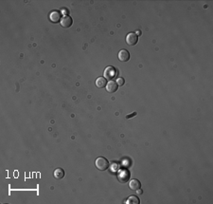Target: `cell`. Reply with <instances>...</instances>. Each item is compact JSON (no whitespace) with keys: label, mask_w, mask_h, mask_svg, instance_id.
<instances>
[{"label":"cell","mask_w":213,"mask_h":204,"mask_svg":"<svg viewBox=\"0 0 213 204\" xmlns=\"http://www.w3.org/2000/svg\"><path fill=\"white\" fill-rule=\"evenodd\" d=\"M117 74H118V71L114 67H107L106 69H104V72H103L104 78L107 80H113L114 78L117 76Z\"/></svg>","instance_id":"cell-2"},{"label":"cell","mask_w":213,"mask_h":204,"mask_svg":"<svg viewBox=\"0 0 213 204\" xmlns=\"http://www.w3.org/2000/svg\"><path fill=\"white\" fill-rule=\"evenodd\" d=\"M138 42V36L135 33H130L126 36V43L129 46H135Z\"/></svg>","instance_id":"cell-3"},{"label":"cell","mask_w":213,"mask_h":204,"mask_svg":"<svg viewBox=\"0 0 213 204\" xmlns=\"http://www.w3.org/2000/svg\"><path fill=\"white\" fill-rule=\"evenodd\" d=\"M139 202H140L139 198L136 196H131L125 201V203H129V204H139Z\"/></svg>","instance_id":"cell-12"},{"label":"cell","mask_w":213,"mask_h":204,"mask_svg":"<svg viewBox=\"0 0 213 204\" xmlns=\"http://www.w3.org/2000/svg\"><path fill=\"white\" fill-rule=\"evenodd\" d=\"M118 59L121 62H127L130 60V52L127 49H121V51L118 52Z\"/></svg>","instance_id":"cell-6"},{"label":"cell","mask_w":213,"mask_h":204,"mask_svg":"<svg viewBox=\"0 0 213 204\" xmlns=\"http://www.w3.org/2000/svg\"><path fill=\"white\" fill-rule=\"evenodd\" d=\"M142 193H143V192H142V190H141V189H140V188H139V189H138V194H140V195H141V194H142Z\"/></svg>","instance_id":"cell-17"},{"label":"cell","mask_w":213,"mask_h":204,"mask_svg":"<svg viewBox=\"0 0 213 204\" xmlns=\"http://www.w3.org/2000/svg\"><path fill=\"white\" fill-rule=\"evenodd\" d=\"M117 84L118 85H124V83H125V81H124V79L123 78H118L117 79Z\"/></svg>","instance_id":"cell-13"},{"label":"cell","mask_w":213,"mask_h":204,"mask_svg":"<svg viewBox=\"0 0 213 204\" xmlns=\"http://www.w3.org/2000/svg\"><path fill=\"white\" fill-rule=\"evenodd\" d=\"M136 112H133V114H131V115H127V116H126V119H131L132 117L136 116Z\"/></svg>","instance_id":"cell-15"},{"label":"cell","mask_w":213,"mask_h":204,"mask_svg":"<svg viewBox=\"0 0 213 204\" xmlns=\"http://www.w3.org/2000/svg\"><path fill=\"white\" fill-rule=\"evenodd\" d=\"M49 19L52 23H58L62 20V13L59 10H53L49 14Z\"/></svg>","instance_id":"cell-4"},{"label":"cell","mask_w":213,"mask_h":204,"mask_svg":"<svg viewBox=\"0 0 213 204\" xmlns=\"http://www.w3.org/2000/svg\"><path fill=\"white\" fill-rule=\"evenodd\" d=\"M118 85L117 84V82L114 80H110L109 82H107L106 85V90L109 93H114L118 90Z\"/></svg>","instance_id":"cell-5"},{"label":"cell","mask_w":213,"mask_h":204,"mask_svg":"<svg viewBox=\"0 0 213 204\" xmlns=\"http://www.w3.org/2000/svg\"><path fill=\"white\" fill-rule=\"evenodd\" d=\"M54 177L58 180H61L64 177V171L62 168H57V169L54 171Z\"/></svg>","instance_id":"cell-11"},{"label":"cell","mask_w":213,"mask_h":204,"mask_svg":"<svg viewBox=\"0 0 213 204\" xmlns=\"http://www.w3.org/2000/svg\"><path fill=\"white\" fill-rule=\"evenodd\" d=\"M72 23H73V19L68 15L64 16L62 20H61V25H62L63 28H69L71 27Z\"/></svg>","instance_id":"cell-7"},{"label":"cell","mask_w":213,"mask_h":204,"mask_svg":"<svg viewBox=\"0 0 213 204\" xmlns=\"http://www.w3.org/2000/svg\"><path fill=\"white\" fill-rule=\"evenodd\" d=\"M118 165L117 163L113 164V165H112V167H111V170L113 171V172H115V171H118Z\"/></svg>","instance_id":"cell-14"},{"label":"cell","mask_w":213,"mask_h":204,"mask_svg":"<svg viewBox=\"0 0 213 204\" xmlns=\"http://www.w3.org/2000/svg\"><path fill=\"white\" fill-rule=\"evenodd\" d=\"M129 187L133 191H138V189L141 187V183L138 180H132L129 182Z\"/></svg>","instance_id":"cell-8"},{"label":"cell","mask_w":213,"mask_h":204,"mask_svg":"<svg viewBox=\"0 0 213 204\" xmlns=\"http://www.w3.org/2000/svg\"><path fill=\"white\" fill-rule=\"evenodd\" d=\"M136 34L138 35H138H141V31H136Z\"/></svg>","instance_id":"cell-16"},{"label":"cell","mask_w":213,"mask_h":204,"mask_svg":"<svg viewBox=\"0 0 213 204\" xmlns=\"http://www.w3.org/2000/svg\"><path fill=\"white\" fill-rule=\"evenodd\" d=\"M129 177H130L129 172L126 171V170H122V171H120V175H118V180H120L121 182H125V181L128 180Z\"/></svg>","instance_id":"cell-9"},{"label":"cell","mask_w":213,"mask_h":204,"mask_svg":"<svg viewBox=\"0 0 213 204\" xmlns=\"http://www.w3.org/2000/svg\"><path fill=\"white\" fill-rule=\"evenodd\" d=\"M95 164H96V167L100 171H105L109 167V162L107 160V159L103 158V157H100V158L97 159Z\"/></svg>","instance_id":"cell-1"},{"label":"cell","mask_w":213,"mask_h":204,"mask_svg":"<svg viewBox=\"0 0 213 204\" xmlns=\"http://www.w3.org/2000/svg\"><path fill=\"white\" fill-rule=\"evenodd\" d=\"M107 85V81L104 77H100L98 79L96 80V85L99 88H102V87H105Z\"/></svg>","instance_id":"cell-10"}]
</instances>
